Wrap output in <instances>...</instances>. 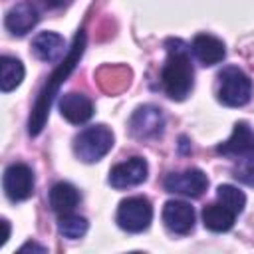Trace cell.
I'll return each instance as SVG.
<instances>
[{
    "mask_svg": "<svg viewBox=\"0 0 254 254\" xmlns=\"http://www.w3.org/2000/svg\"><path fill=\"white\" fill-rule=\"evenodd\" d=\"M83 48H85V34L83 30H79V34L75 36L73 40V46L69 50V54L65 56V60L54 69V73L48 77L46 85L42 87V91L38 93V99L32 107V113H30V121H28V133L30 135H38L44 125H46V119H48V113H50V107H52V101L54 97L58 95L60 91V85L67 79V75L73 71L75 64L79 62L81 54H83Z\"/></svg>",
    "mask_w": 254,
    "mask_h": 254,
    "instance_id": "6da1fadb",
    "label": "cell"
},
{
    "mask_svg": "<svg viewBox=\"0 0 254 254\" xmlns=\"http://www.w3.org/2000/svg\"><path fill=\"white\" fill-rule=\"evenodd\" d=\"M165 48H167V62L161 71V83L171 99L183 101L190 93L192 77H194L189 48L185 46V42L177 38L167 40Z\"/></svg>",
    "mask_w": 254,
    "mask_h": 254,
    "instance_id": "7a4b0ae2",
    "label": "cell"
},
{
    "mask_svg": "<svg viewBox=\"0 0 254 254\" xmlns=\"http://www.w3.org/2000/svg\"><path fill=\"white\" fill-rule=\"evenodd\" d=\"M252 81L250 77L234 65L224 67L218 73V99L228 107H242L250 101Z\"/></svg>",
    "mask_w": 254,
    "mask_h": 254,
    "instance_id": "3957f363",
    "label": "cell"
},
{
    "mask_svg": "<svg viewBox=\"0 0 254 254\" xmlns=\"http://www.w3.org/2000/svg\"><path fill=\"white\" fill-rule=\"evenodd\" d=\"M113 147V133L105 125H93L83 129L73 139V151L83 163H95L105 157Z\"/></svg>",
    "mask_w": 254,
    "mask_h": 254,
    "instance_id": "277c9868",
    "label": "cell"
},
{
    "mask_svg": "<svg viewBox=\"0 0 254 254\" xmlns=\"http://www.w3.org/2000/svg\"><path fill=\"white\" fill-rule=\"evenodd\" d=\"M153 220V206L145 196H129L117 208V224L127 232H143Z\"/></svg>",
    "mask_w": 254,
    "mask_h": 254,
    "instance_id": "5b68a950",
    "label": "cell"
},
{
    "mask_svg": "<svg viewBox=\"0 0 254 254\" xmlns=\"http://www.w3.org/2000/svg\"><path fill=\"white\" fill-rule=\"evenodd\" d=\"M4 192L10 200L20 202L32 196L34 192V175L32 169L24 163H12L6 171H4Z\"/></svg>",
    "mask_w": 254,
    "mask_h": 254,
    "instance_id": "8992f818",
    "label": "cell"
},
{
    "mask_svg": "<svg viewBox=\"0 0 254 254\" xmlns=\"http://www.w3.org/2000/svg\"><path fill=\"white\" fill-rule=\"evenodd\" d=\"M165 190L167 192H175V194H183V196H190V198H198L206 187H208V179L200 169H187L181 173H171L165 179Z\"/></svg>",
    "mask_w": 254,
    "mask_h": 254,
    "instance_id": "52a82bcc",
    "label": "cell"
},
{
    "mask_svg": "<svg viewBox=\"0 0 254 254\" xmlns=\"http://www.w3.org/2000/svg\"><path fill=\"white\" fill-rule=\"evenodd\" d=\"M165 117L155 105H141L129 119V129L137 139H155L163 133Z\"/></svg>",
    "mask_w": 254,
    "mask_h": 254,
    "instance_id": "ba28073f",
    "label": "cell"
},
{
    "mask_svg": "<svg viewBox=\"0 0 254 254\" xmlns=\"http://www.w3.org/2000/svg\"><path fill=\"white\" fill-rule=\"evenodd\" d=\"M147 173H149L147 161L141 157H131L109 171V185L115 189L137 187L147 181Z\"/></svg>",
    "mask_w": 254,
    "mask_h": 254,
    "instance_id": "9c48e42d",
    "label": "cell"
},
{
    "mask_svg": "<svg viewBox=\"0 0 254 254\" xmlns=\"http://www.w3.org/2000/svg\"><path fill=\"white\" fill-rule=\"evenodd\" d=\"M220 155L226 157H238V159H252L254 157V131L248 127V123L238 121L234 125L232 135L216 147Z\"/></svg>",
    "mask_w": 254,
    "mask_h": 254,
    "instance_id": "30bf717a",
    "label": "cell"
},
{
    "mask_svg": "<svg viewBox=\"0 0 254 254\" xmlns=\"http://www.w3.org/2000/svg\"><path fill=\"white\" fill-rule=\"evenodd\" d=\"M163 222L175 234H187L194 226V210L189 202L169 200L163 206Z\"/></svg>",
    "mask_w": 254,
    "mask_h": 254,
    "instance_id": "8fae6325",
    "label": "cell"
},
{
    "mask_svg": "<svg viewBox=\"0 0 254 254\" xmlns=\"http://www.w3.org/2000/svg\"><path fill=\"white\" fill-rule=\"evenodd\" d=\"M60 113L69 123L79 125V123H85L91 119L93 103L87 95L77 93V91H69V93L62 95V99H60Z\"/></svg>",
    "mask_w": 254,
    "mask_h": 254,
    "instance_id": "7c38bea8",
    "label": "cell"
},
{
    "mask_svg": "<svg viewBox=\"0 0 254 254\" xmlns=\"http://www.w3.org/2000/svg\"><path fill=\"white\" fill-rule=\"evenodd\" d=\"M38 20H40V16H38L36 6L30 4V2H20V4H16L8 10L4 24H6V30L10 34L24 36L38 24Z\"/></svg>",
    "mask_w": 254,
    "mask_h": 254,
    "instance_id": "4fadbf2b",
    "label": "cell"
},
{
    "mask_svg": "<svg viewBox=\"0 0 254 254\" xmlns=\"http://www.w3.org/2000/svg\"><path fill=\"white\" fill-rule=\"evenodd\" d=\"M190 50H192L194 58L202 65H214L218 62H222L224 56H226V50H224L222 40H218V38H214L210 34H198V36H194Z\"/></svg>",
    "mask_w": 254,
    "mask_h": 254,
    "instance_id": "5bb4252c",
    "label": "cell"
},
{
    "mask_svg": "<svg viewBox=\"0 0 254 254\" xmlns=\"http://www.w3.org/2000/svg\"><path fill=\"white\" fill-rule=\"evenodd\" d=\"M64 48H65V42L56 32H40L32 42L34 56L42 62H48V64L58 62L64 54Z\"/></svg>",
    "mask_w": 254,
    "mask_h": 254,
    "instance_id": "9a60e30c",
    "label": "cell"
},
{
    "mask_svg": "<svg viewBox=\"0 0 254 254\" xmlns=\"http://www.w3.org/2000/svg\"><path fill=\"white\" fill-rule=\"evenodd\" d=\"M79 202V192L73 185L69 183H58L52 187L50 190V206L56 214L64 216V214H69L73 212V208L77 206Z\"/></svg>",
    "mask_w": 254,
    "mask_h": 254,
    "instance_id": "2e32d148",
    "label": "cell"
},
{
    "mask_svg": "<svg viewBox=\"0 0 254 254\" xmlns=\"http://www.w3.org/2000/svg\"><path fill=\"white\" fill-rule=\"evenodd\" d=\"M236 214L226 208L222 202H212L202 208V222L212 232H226L232 228Z\"/></svg>",
    "mask_w": 254,
    "mask_h": 254,
    "instance_id": "e0dca14e",
    "label": "cell"
},
{
    "mask_svg": "<svg viewBox=\"0 0 254 254\" xmlns=\"http://www.w3.org/2000/svg\"><path fill=\"white\" fill-rule=\"evenodd\" d=\"M24 79V65L18 58L2 56L0 60V87L4 93L16 89Z\"/></svg>",
    "mask_w": 254,
    "mask_h": 254,
    "instance_id": "ac0fdd59",
    "label": "cell"
},
{
    "mask_svg": "<svg viewBox=\"0 0 254 254\" xmlns=\"http://www.w3.org/2000/svg\"><path fill=\"white\" fill-rule=\"evenodd\" d=\"M58 230H60L62 236H65L69 240H75V238H81L87 232V220L83 216H77V214L69 212V214L60 216Z\"/></svg>",
    "mask_w": 254,
    "mask_h": 254,
    "instance_id": "d6986e66",
    "label": "cell"
},
{
    "mask_svg": "<svg viewBox=\"0 0 254 254\" xmlns=\"http://www.w3.org/2000/svg\"><path fill=\"white\" fill-rule=\"evenodd\" d=\"M216 196H218V200H220L226 208H230L234 214H240V212L244 210L246 196H244V192H242L240 189H236V187H232V185H220V187L216 189Z\"/></svg>",
    "mask_w": 254,
    "mask_h": 254,
    "instance_id": "ffe728a7",
    "label": "cell"
},
{
    "mask_svg": "<svg viewBox=\"0 0 254 254\" xmlns=\"http://www.w3.org/2000/svg\"><path fill=\"white\" fill-rule=\"evenodd\" d=\"M234 177L240 179V181H244L246 185L254 187V157L252 159H244V163L236 169V175Z\"/></svg>",
    "mask_w": 254,
    "mask_h": 254,
    "instance_id": "44dd1931",
    "label": "cell"
},
{
    "mask_svg": "<svg viewBox=\"0 0 254 254\" xmlns=\"http://www.w3.org/2000/svg\"><path fill=\"white\" fill-rule=\"evenodd\" d=\"M28 250H32V252H46V246H40L36 242H28V244H24L20 248V252H28Z\"/></svg>",
    "mask_w": 254,
    "mask_h": 254,
    "instance_id": "7402d4cb",
    "label": "cell"
},
{
    "mask_svg": "<svg viewBox=\"0 0 254 254\" xmlns=\"http://www.w3.org/2000/svg\"><path fill=\"white\" fill-rule=\"evenodd\" d=\"M48 8H60V6H64L67 0H42Z\"/></svg>",
    "mask_w": 254,
    "mask_h": 254,
    "instance_id": "603a6c76",
    "label": "cell"
},
{
    "mask_svg": "<svg viewBox=\"0 0 254 254\" xmlns=\"http://www.w3.org/2000/svg\"><path fill=\"white\" fill-rule=\"evenodd\" d=\"M2 222H4V238L0 240V244L4 246V244H6V240L10 238V224H8V220H2Z\"/></svg>",
    "mask_w": 254,
    "mask_h": 254,
    "instance_id": "cb8c5ba5",
    "label": "cell"
}]
</instances>
